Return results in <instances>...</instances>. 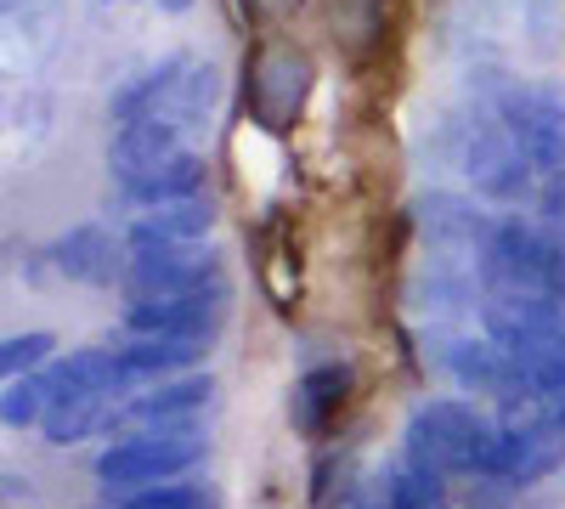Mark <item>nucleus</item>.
Instances as JSON below:
<instances>
[{
  "label": "nucleus",
  "mask_w": 565,
  "mask_h": 509,
  "mask_svg": "<svg viewBox=\"0 0 565 509\" xmlns=\"http://www.w3.org/2000/svg\"><path fill=\"white\" fill-rule=\"evenodd\" d=\"M351 396V368L345 362H322V368H306L289 391V425L300 436H322L334 425V413L345 407Z\"/></svg>",
  "instance_id": "11"
},
{
  "label": "nucleus",
  "mask_w": 565,
  "mask_h": 509,
  "mask_svg": "<svg viewBox=\"0 0 565 509\" xmlns=\"http://www.w3.org/2000/svg\"><path fill=\"white\" fill-rule=\"evenodd\" d=\"M119 368L125 374L148 391V385H159V380H170V374H186V368H199L204 357H210V340H181V335H130L119 351Z\"/></svg>",
  "instance_id": "10"
},
{
  "label": "nucleus",
  "mask_w": 565,
  "mask_h": 509,
  "mask_svg": "<svg viewBox=\"0 0 565 509\" xmlns=\"http://www.w3.org/2000/svg\"><path fill=\"white\" fill-rule=\"evenodd\" d=\"M204 188V153H193V148H181L175 159H164L153 176H141L136 188H125L136 204H170V199H193Z\"/></svg>",
  "instance_id": "18"
},
{
  "label": "nucleus",
  "mask_w": 565,
  "mask_h": 509,
  "mask_svg": "<svg viewBox=\"0 0 565 509\" xmlns=\"http://www.w3.org/2000/svg\"><path fill=\"white\" fill-rule=\"evenodd\" d=\"M181 125L175 119H136V125H119L114 130V148H108V165L119 176V188H136L141 176H153L164 159L181 153Z\"/></svg>",
  "instance_id": "9"
},
{
  "label": "nucleus",
  "mask_w": 565,
  "mask_h": 509,
  "mask_svg": "<svg viewBox=\"0 0 565 509\" xmlns=\"http://www.w3.org/2000/svg\"><path fill=\"white\" fill-rule=\"evenodd\" d=\"M498 119L514 130L537 176H565V97L559 91H503Z\"/></svg>",
  "instance_id": "6"
},
{
  "label": "nucleus",
  "mask_w": 565,
  "mask_h": 509,
  "mask_svg": "<svg viewBox=\"0 0 565 509\" xmlns=\"http://www.w3.org/2000/svg\"><path fill=\"white\" fill-rule=\"evenodd\" d=\"M186 57H164L159 68H148L136 85H125L119 97H114V119L119 125H136V119H164L170 114V103H175V91H181V79H186Z\"/></svg>",
  "instance_id": "14"
},
{
  "label": "nucleus",
  "mask_w": 565,
  "mask_h": 509,
  "mask_svg": "<svg viewBox=\"0 0 565 509\" xmlns=\"http://www.w3.org/2000/svg\"><path fill=\"white\" fill-rule=\"evenodd\" d=\"M45 357H52V335H40V329L12 335L7 346H0V374H7V380H23L29 368H40Z\"/></svg>",
  "instance_id": "23"
},
{
  "label": "nucleus",
  "mask_w": 565,
  "mask_h": 509,
  "mask_svg": "<svg viewBox=\"0 0 565 509\" xmlns=\"http://www.w3.org/2000/svg\"><path fill=\"white\" fill-rule=\"evenodd\" d=\"M119 509H215V498L199 481H159V487H141V492L119 498Z\"/></svg>",
  "instance_id": "22"
},
{
  "label": "nucleus",
  "mask_w": 565,
  "mask_h": 509,
  "mask_svg": "<svg viewBox=\"0 0 565 509\" xmlns=\"http://www.w3.org/2000/svg\"><path fill=\"white\" fill-rule=\"evenodd\" d=\"M215 226V210L210 199H170V204H153L141 210L136 226H130V250H153V244H199Z\"/></svg>",
  "instance_id": "12"
},
{
  "label": "nucleus",
  "mask_w": 565,
  "mask_h": 509,
  "mask_svg": "<svg viewBox=\"0 0 565 509\" xmlns=\"http://www.w3.org/2000/svg\"><path fill=\"white\" fill-rule=\"evenodd\" d=\"M328 34L340 40L345 57H373L385 45V0H322Z\"/></svg>",
  "instance_id": "15"
},
{
  "label": "nucleus",
  "mask_w": 565,
  "mask_h": 509,
  "mask_svg": "<svg viewBox=\"0 0 565 509\" xmlns=\"http://www.w3.org/2000/svg\"><path fill=\"white\" fill-rule=\"evenodd\" d=\"M311 97V57L295 45H266L249 68V108L266 130H289Z\"/></svg>",
  "instance_id": "7"
},
{
  "label": "nucleus",
  "mask_w": 565,
  "mask_h": 509,
  "mask_svg": "<svg viewBox=\"0 0 565 509\" xmlns=\"http://www.w3.org/2000/svg\"><path fill=\"white\" fill-rule=\"evenodd\" d=\"M226 322V277L210 289H186V295H141L125 300V329L130 335H181V340H215Z\"/></svg>",
  "instance_id": "4"
},
{
  "label": "nucleus",
  "mask_w": 565,
  "mask_h": 509,
  "mask_svg": "<svg viewBox=\"0 0 565 509\" xmlns=\"http://www.w3.org/2000/svg\"><path fill=\"white\" fill-rule=\"evenodd\" d=\"M119 402L125 396H68V402H52L45 407V442L52 447H68L79 436H97V431H119Z\"/></svg>",
  "instance_id": "16"
},
{
  "label": "nucleus",
  "mask_w": 565,
  "mask_h": 509,
  "mask_svg": "<svg viewBox=\"0 0 565 509\" xmlns=\"http://www.w3.org/2000/svg\"><path fill=\"white\" fill-rule=\"evenodd\" d=\"M380 476H385L396 509H447V476L418 465V458H407V453H396Z\"/></svg>",
  "instance_id": "19"
},
{
  "label": "nucleus",
  "mask_w": 565,
  "mask_h": 509,
  "mask_svg": "<svg viewBox=\"0 0 565 509\" xmlns=\"http://www.w3.org/2000/svg\"><path fill=\"white\" fill-rule=\"evenodd\" d=\"M210 284H221V255L204 244H153V250H130V261H125L130 300L186 295V289H210Z\"/></svg>",
  "instance_id": "5"
},
{
  "label": "nucleus",
  "mask_w": 565,
  "mask_h": 509,
  "mask_svg": "<svg viewBox=\"0 0 565 509\" xmlns=\"http://www.w3.org/2000/svg\"><path fill=\"white\" fill-rule=\"evenodd\" d=\"M159 7H164V12H186V7H193V0H159Z\"/></svg>",
  "instance_id": "25"
},
{
  "label": "nucleus",
  "mask_w": 565,
  "mask_h": 509,
  "mask_svg": "<svg viewBox=\"0 0 565 509\" xmlns=\"http://www.w3.org/2000/svg\"><path fill=\"white\" fill-rule=\"evenodd\" d=\"M52 266L63 277H79V284H108V277L119 272L114 238L103 233V226H74V233H63L52 244Z\"/></svg>",
  "instance_id": "17"
},
{
  "label": "nucleus",
  "mask_w": 565,
  "mask_h": 509,
  "mask_svg": "<svg viewBox=\"0 0 565 509\" xmlns=\"http://www.w3.org/2000/svg\"><path fill=\"white\" fill-rule=\"evenodd\" d=\"M356 465L345 453H328V458H317V470H311V509H345L351 503V492H356Z\"/></svg>",
  "instance_id": "20"
},
{
  "label": "nucleus",
  "mask_w": 565,
  "mask_h": 509,
  "mask_svg": "<svg viewBox=\"0 0 565 509\" xmlns=\"http://www.w3.org/2000/svg\"><path fill=\"white\" fill-rule=\"evenodd\" d=\"M193 465H204V436L193 425H175V431H141L125 442H108L97 458V481L103 492H141V487H159V481H181Z\"/></svg>",
  "instance_id": "2"
},
{
  "label": "nucleus",
  "mask_w": 565,
  "mask_h": 509,
  "mask_svg": "<svg viewBox=\"0 0 565 509\" xmlns=\"http://www.w3.org/2000/svg\"><path fill=\"white\" fill-rule=\"evenodd\" d=\"M559 458H565V425H554L548 413H526L521 425H498L487 481H503V487H537L543 476L559 470Z\"/></svg>",
  "instance_id": "3"
},
{
  "label": "nucleus",
  "mask_w": 565,
  "mask_h": 509,
  "mask_svg": "<svg viewBox=\"0 0 565 509\" xmlns=\"http://www.w3.org/2000/svg\"><path fill=\"white\" fill-rule=\"evenodd\" d=\"M492 442H498V425H487L476 407L441 396V402H424L407 420L402 453L418 458V465H430V470H441V476H487Z\"/></svg>",
  "instance_id": "1"
},
{
  "label": "nucleus",
  "mask_w": 565,
  "mask_h": 509,
  "mask_svg": "<svg viewBox=\"0 0 565 509\" xmlns=\"http://www.w3.org/2000/svg\"><path fill=\"white\" fill-rule=\"evenodd\" d=\"M447 368L463 391H509V385H526L521 362H514L498 340H458L447 351Z\"/></svg>",
  "instance_id": "13"
},
{
  "label": "nucleus",
  "mask_w": 565,
  "mask_h": 509,
  "mask_svg": "<svg viewBox=\"0 0 565 509\" xmlns=\"http://www.w3.org/2000/svg\"><path fill=\"white\" fill-rule=\"evenodd\" d=\"M210 402H215V380H210V374H175V380H159V385H148V391L125 396V402H119V431H125V425H148V431L193 425Z\"/></svg>",
  "instance_id": "8"
},
{
  "label": "nucleus",
  "mask_w": 565,
  "mask_h": 509,
  "mask_svg": "<svg viewBox=\"0 0 565 509\" xmlns=\"http://www.w3.org/2000/svg\"><path fill=\"white\" fill-rule=\"evenodd\" d=\"M345 509H396V498H391V487H385V476H362Z\"/></svg>",
  "instance_id": "24"
},
{
  "label": "nucleus",
  "mask_w": 565,
  "mask_h": 509,
  "mask_svg": "<svg viewBox=\"0 0 565 509\" xmlns=\"http://www.w3.org/2000/svg\"><path fill=\"white\" fill-rule=\"evenodd\" d=\"M45 407H52V391H45L40 374H23V380H7V396H0V420H7L12 431L23 425H40Z\"/></svg>",
  "instance_id": "21"
}]
</instances>
